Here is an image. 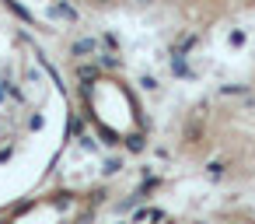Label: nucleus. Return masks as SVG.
Here are the masks:
<instances>
[{"label": "nucleus", "mask_w": 255, "mask_h": 224, "mask_svg": "<svg viewBox=\"0 0 255 224\" xmlns=\"http://www.w3.org/2000/svg\"><path fill=\"white\" fill-rule=\"evenodd\" d=\"M74 53H77V56H84V53H95V42H91V39H81V42L74 46Z\"/></svg>", "instance_id": "f257e3e1"}, {"label": "nucleus", "mask_w": 255, "mask_h": 224, "mask_svg": "<svg viewBox=\"0 0 255 224\" xmlns=\"http://www.w3.org/2000/svg\"><path fill=\"white\" fill-rule=\"evenodd\" d=\"M95 74H98L95 67H81V70H77V77H81V81H95Z\"/></svg>", "instance_id": "f03ea898"}, {"label": "nucleus", "mask_w": 255, "mask_h": 224, "mask_svg": "<svg viewBox=\"0 0 255 224\" xmlns=\"http://www.w3.org/2000/svg\"><path fill=\"white\" fill-rule=\"evenodd\" d=\"M136 4H154V0H136Z\"/></svg>", "instance_id": "7ed1b4c3"}]
</instances>
